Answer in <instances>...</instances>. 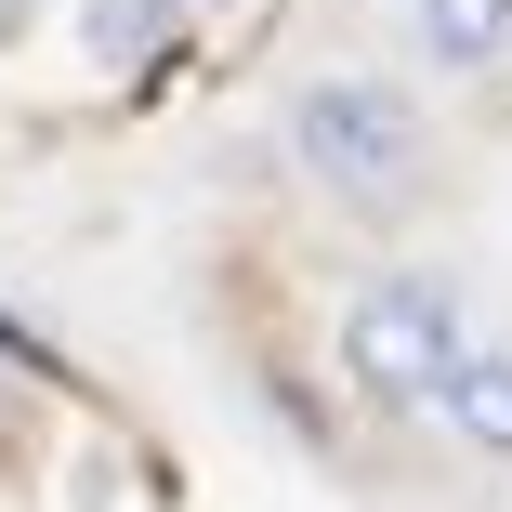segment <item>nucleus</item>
<instances>
[{"label": "nucleus", "instance_id": "nucleus-1", "mask_svg": "<svg viewBox=\"0 0 512 512\" xmlns=\"http://www.w3.org/2000/svg\"><path fill=\"white\" fill-rule=\"evenodd\" d=\"M289 145L329 197H407V158H421V119H407V92L381 79H316L289 106Z\"/></svg>", "mask_w": 512, "mask_h": 512}, {"label": "nucleus", "instance_id": "nucleus-2", "mask_svg": "<svg viewBox=\"0 0 512 512\" xmlns=\"http://www.w3.org/2000/svg\"><path fill=\"white\" fill-rule=\"evenodd\" d=\"M447 355H460V289L447 276H381L355 316H342V368L368 394H394V407H434Z\"/></svg>", "mask_w": 512, "mask_h": 512}, {"label": "nucleus", "instance_id": "nucleus-3", "mask_svg": "<svg viewBox=\"0 0 512 512\" xmlns=\"http://www.w3.org/2000/svg\"><path fill=\"white\" fill-rule=\"evenodd\" d=\"M434 421L460 434V447H512V355H447V381H434Z\"/></svg>", "mask_w": 512, "mask_h": 512}, {"label": "nucleus", "instance_id": "nucleus-4", "mask_svg": "<svg viewBox=\"0 0 512 512\" xmlns=\"http://www.w3.org/2000/svg\"><path fill=\"white\" fill-rule=\"evenodd\" d=\"M171 27V0H106V14H92V40H106V53H145Z\"/></svg>", "mask_w": 512, "mask_h": 512}, {"label": "nucleus", "instance_id": "nucleus-5", "mask_svg": "<svg viewBox=\"0 0 512 512\" xmlns=\"http://www.w3.org/2000/svg\"><path fill=\"white\" fill-rule=\"evenodd\" d=\"M434 27H447V40L473 53V40H499V0H434Z\"/></svg>", "mask_w": 512, "mask_h": 512}]
</instances>
